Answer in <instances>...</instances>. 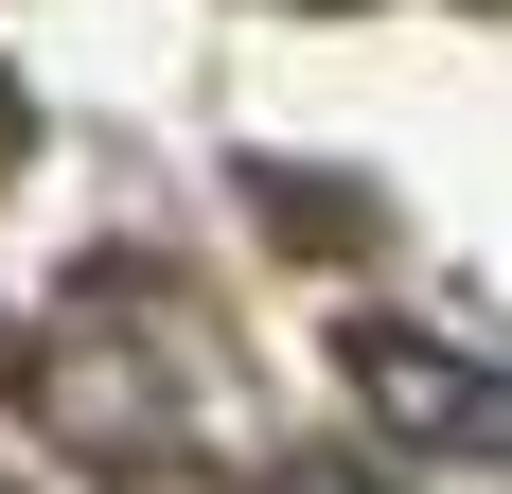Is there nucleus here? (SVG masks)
<instances>
[{"mask_svg":"<svg viewBox=\"0 0 512 494\" xmlns=\"http://www.w3.org/2000/svg\"><path fill=\"white\" fill-rule=\"evenodd\" d=\"M354 406L389 424V442H442V459L495 442V459H512V389L477 371V353H442L424 318H354Z\"/></svg>","mask_w":512,"mask_h":494,"instance_id":"1","label":"nucleus"},{"mask_svg":"<svg viewBox=\"0 0 512 494\" xmlns=\"http://www.w3.org/2000/svg\"><path fill=\"white\" fill-rule=\"evenodd\" d=\"M301 494H371V477H301Z\"/></svg>","mask_w":512,"mask_h":494,"instance_id":"2","label":"nucleus"}]
</instances>
